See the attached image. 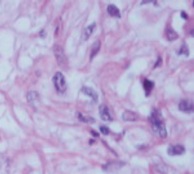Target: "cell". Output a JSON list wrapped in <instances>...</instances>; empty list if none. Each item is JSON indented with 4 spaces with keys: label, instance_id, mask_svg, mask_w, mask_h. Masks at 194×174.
Returning a JSON list of instances; mask_svg holds the SVG:
<instances>
[{
    "label": "cell",
    "instance_id": "obj_17",
    "mask_svg": "<svg viewBox=\"0 0 194 174\" xmlns=\"http://www.w3.org/2000/svg\"><path fill=\"white\" fill-rule=\"evenodd\" d=\"M99 129H100V132L103 135H108L109 134V129L107 127H105V126L100 127V128H99Z\"/></svg>",
    "mask_w": 194,
    "mask_h": 174
},
{
    "label": "cell",
    "instance_id": "obj_1",
    "mask_svg": "<svg viewBox=\"0 0 194 174\" xmlns=\"http://www.w3.org/2000/svg\"><path fill=\"white\" fill-rule=\"evenodd\" d=\"M150 121L152 122V130H153L155 133L158 134L159 137H162V138L167 137V130H166L165 125L162 122V113H161L159 110L154 109L152 112L151 116H150Z\"/></svg>",
    "mask_w": 194,
    "mask_h": 174
},
{
    "label": "cell",
    "instance_id": "obj_18",
    "mask_svg": "<svg viewBox=\"0 0 194 174\" xmlns=\"http://www.w3.org/2000/svg\"><path fill=\"white\" fill-rule=\"evenodd\" d=\"M182 18H184L185 19H187V14H186L185 12H182Z\"/></svg>",
    "mask_w": 194,
    "mask_h": 174
},
{
    "label": "cell",
    "instance_id": "obj_8",
    "mask_svg": "<svg viewBox=\"0 0 194 174\" xmlns=\"http://www.w3.org/2000/svg\"><path fill=\"white\" fill-rule=\"evenodd\" d=\"M179 110L185 112H191L193 111V104L192 102L183 100L179 103Z\"/></svg>",
    "mask_w": 194,
    "mask_h": 174
},
{
    "label": "cell",
    "instance_id": "obj_14",
    "mask_svg": "<svg viewBox=\"0 0 194 174\" xmlns=\"http://www.w3.org/2000/svg\"><path fill=\"white\" fill-rule=\"evenodd\" d=\"M167 38L169 41H174L178 38V34L177 32H175L172 29H168L167 32Z\"/></svg>",
    "mask_w": 194,
    "mask_h": 174
},
{
    "label": "cell",
    "instance_id": "obj_11",
    "mask_svg": "<svg viewBox=\"0 0 194 174\" xmlns=\"http://www.w3.org/2000/svg\"><path fill=\"white\" fill-rule=\"evenodd\" d=\"M108 13L109 14V15H111L112 17H117L120 18L121 17V14H120V11L118 9V8L113 4H110L108 6Z\"/></svg>",
    "mask_w": 194,
    "mask_h": 174
},
{
    "label": "cell",
    "instance_id": "obj_16",
    "mask_svg": "<svg viewBox=\"0 0 194 174\" xmlns=\"http://www.w3.org/2000/svg\"><path fill=\"white\" fill-rule=\"evenodd\" d=\"M179 53L180 54H185V55H188L189 54V51H188V48H187V47L186 45H183L182 48H181V50H180V52H179Z\"/></svg>",
    "mask_w": 194,
    "mask_h": 174
},
{
    "label": "cell",
    "instance_id": "obj_3",
    "mask_svg": "<svg viewBox=\"0 0 194 174\" xmlns=\"http://www.w3.org/2000/svg\"><path fill=\"white\" fill-rule=\"evenodd\" d=\"M53 52H54L55 58L58 61V63L60 67L63 68H66L68 66V60L67 58L64 54L63 49L62 47H60L59 45H54L53 47Z\"/></svg>",
    "mask_w": 194,
    "mask_h": 174
},
{
    "label": "cell",
    "instance_id": "obj_15",
    "mask_svg": "<svg viewBox=\"0 0 194 174\" xmlns=\"http://www.w3.org/2000/svg\"><path fill=\"white\" fill-rule=\"evenodd\" d=\"M78 118L80 121L86 122V123H93L95 122L93 117H84L83 115H82L81 113H78Z\"/></svg>",
    "mask_w": 194,
    "mask_h": 174
},
{
    "label": "cell",
    "instance_id": "obj_6",
    "mask_svg": "<svg viewBox=\"0 0 194 174\" xmlns=\"http://www.w3.org/2000/svg\"><path fill=\"white\" fill-rule=\"evenodd\" d=\"M84 94H86L87 96L90 97V98L93 99L94 102H98V93H96V91L93 89L92 88H89V87H83L81 90Z\"/></svg>",
    "mask_w": 194,
    "mask_h": 174
},
{
    "label": "cell",
    "instance_id": "obj_2",
    "mask_svg": "<svg viewBox=\"0 0 194 174\" xmlns=\"http://www.w3.org/2000/svg\"><path fill=\"white\" fill-rule=\"evenodd\" d=\"M53 84H54L55 88L57 89L58 92L64 93L66 91V89H67V83H66L65 78L62 73H60V72L56 73L53 78Z\"/></svg>",
    "mask_w": 194,
    "mask_h": 174
},
{
    "label": "cell",
    "instance_id": "obj_19",
    "mask_svg": "<svg viewBox=\"0 0 194 174\" xmlns=\"http://www.w3.org/2000/svg\"><path fill=\"white\" fill-rule=\"evenodd\" d=\"M92 133H93V136H94V137H98V133H97V132H96V133H95V132L92 131Z\"/></svg>",
    "mask_w": 194,
    "mask_h": 174
},
{
    "label": "cell",
    "instance_id": "obj_4",
    "mask_svg": "<svg viewBox=\"0 0 194 174\" xmlns=\"http://www.w3.org/2000/svg\"><path fill=\"white\" fill-rule=\"evenodd\" d=\"M99 115L102 120H103L104 122H111L113 120L109 108L105 104H102L99 106Z\"/></svg>",
    "mask_w": 194,
    "mask_h": 174
},
{
    "label": "cell",
    "instance_id": "obj_9",
    "mask_svg": "<svg viewBox=\"0 0 194 174\" xmlns=\"http://www.w3.org/2000/svg\"><path fill=\"white\" fill-rule=\"evenodd\" d=\"M95 27H96V24L95 23H93V24H90L89 26H88L85 29H84L83 34V39L84 41H87L89 37L91 36V34H93Z\"/></svg>",
    "mask_w": 194,
    "mask_h": 174
},
{
    "label": "cell",
    "instance_id": "obj_13",
    "mask_svg": "<svg viewBox=\"0 0 194 174\" xmlns=\"http://www.w3.org/2000/svg\"><path fill=\"white\" fill-rule=\"evenodd\" d=\"M100 47H101L100 41H97V42H95L93 44V46H92V49H91V54H90L91 59H93L94 56L98 53L99 49H100Z\"/></svg>",
    "mask_w": 194,
    "mask_h": 174
},
{
    "label": "cell",
    "instance_id": "obj_5",
    "mask_svg": "<svg viewBox=\"0 0 194 174\" xmlns=\"http://www.w3.org/2000/svg\"><path fill=\"white\" fill-rule=\"evenodd\" d=\"M185 152V148L182 145H175V146H170L167 149V153L170 156H175V155H182Z\"/></svg>",
    "mask_w": 194,
    "mask_h": 174
},
{
    "label": "cell",
    "instance_id": "obj_7",
    "mask_svg": "<svg viewBox=\"0 0 194 174\" xmlns=\"http://www.w3.org/2000/svg\"><path fill=\"white\" fill-rule=\"evenodd\" d=\"M122 119L125 122H135L138 118V115L132 111H125L122 113Z\"/></svg>",
    "mask_w": 194,
    "mask_h": 174
},
{
    "label": "cell",
    "instance_id": "obj_12",
    "mask_svg": "<svg viewBox=\"0 0 194 174\" xmlns=\"http://www.w3.org/2000/svg\"><path fill=\"white\" fill-rule=\"evenodd\" d=\"M143 87H144V90H145V93L147 94V96H148L150 92H151L152 89L153 88L154 83L151 80H148V79H145L143 82Z\"/></svg>",
    "mask_w": 194,
    "mask_h": 174
},
{
    "label": "cell",
    "instance_id": "obj_10",
    "mask_svg": "<svg viewBox=\"0 0 194 174\" xmlns=\"http://www.w3.org/2000/svg\"><path fill=\"white\" fill-rule=\"evenodd\" d=\"M27 99H28V102L29 103H32V104H35L37 102L39 101V95L37 92L35 91H31L28 93L27 95Z\"/></svg>",
    "mask_w": 194,
    "mask_h": 174
}]
</instances>
